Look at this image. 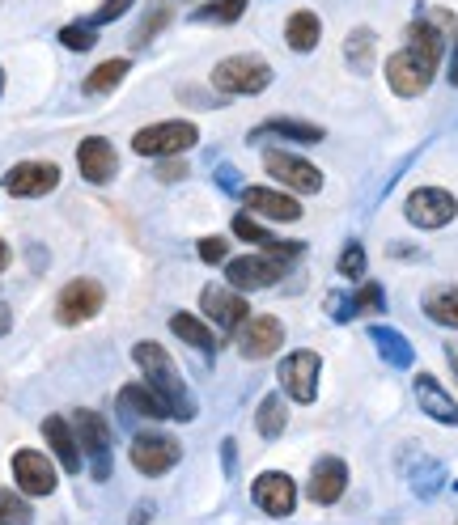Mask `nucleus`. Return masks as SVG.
Returning <instances> with one entry per match:
<instances>
[{
    "label": "nucleus",
    "mask_w": 458,
    "mask_h": 525,
    "mask_svg": "<svg viewBox=\"0 0 458 525\" xmlns=\"http://www.w3.org/2000/svg\"><path fill=\"white\" fill-rule=\"evenodd\" d=\"M132 360H136V369L145 373V382L166 398V407H170L174 420H196L191 390H187V382L179 377V369H174V360H170V352L162 348V343H136Z\"/></svg>",
    "instance_id": "nucleus-1"
},
{
    "label": "nucleus",
    "mask_w": 458,
    "mask_h": 525,
    "mask_svg": "<svg viewBox=\"0 0 458 525\" xmlns=\"http://www.w3.org/2000/svg\"><path fill=\"white\" fill-rule=\"evenodd\" d=\"M272 85V64L259 56H229L213 68L217 94H263Z\"/></svg>",
    "instance_id": "nucleus-2"
},
{
    "label": "nucleus",
    "mask_w": 458,
    "mask_h": 525,
    "mask_svg": "<svg viewBox=\"0 0 458 525\" xmlns=\"http://www.w3.org/2000/svg\"><path fill=\"white\" fill-rule=\"evenodd\" d=\"M200 140L196 123H183V119H166V123H149V128H140L132 136V149L140 157H174L191 149V144Z\"/></svg>",
    "instance_id": "nucleus-3"
},
{
    "label": "nucleus",
    "mask_w": 458,
    "mask_h": 525,
    "mask_svg": "<svg viewBox=\"0 0 458 525\" xmlns=\"http://www.w3.org/2000/svg\"><path fill=\"white\" fill-rule=\"evenodd\" d=\"M433 77H437V64L425 60L412 47H403V51H395V56L386 60V81H391V89L399 98H420L433 85Z\"/></svg>",
    "instance_id": "nucleus-4"
},
{
    "label": "nucleus",
    "mask_w": 458,
    "mask_h": 525,
    "mask_svg": "<svg viewBox=\"0 0 458 525\" xmlns=\"http://www.w3.org/2000/svg\"><path fill=\"white\" fill-rule=\"evenodd\" d=\"M403 216L416 225V229H442L458 216V199L442 187H416L403 204Z\"/></svg>",
    "instance_id": "nucleus-5"
},
{
    "label": "nucleus",
    "mask_w": 458,
    "mask_h": 525,
    "mask_svg": "<svg viewBox=\"0 0 458 525\" xmlns=\"http://www.w3.org/2000/svg\"><path fill=\"white\" fill-rule=\"evenodd\" d=\"M102 301H107V293H102L98 280L64 284L60 297H56V322H60V327H81V322H90L102 310Z\"/></svg>",
    "instance_id": "nucleus-6"
},
{
    "label": "nucleus",
    "mask_w": 458,
    "mask_h": 525,
    "mask_svg": "<svg viewBox=\"0 0 458 525\" xmlns=\"http://www.w3.org/2000/svg\"><path fill=\"white\" fill-rule=\"evenodd\" d=\"M73 432H77L81 454L90 458V466H94V479H107L111 475V432H107V424H102V415L77 411L73 415Z\"/></svg>",
    "instance_id": "nucleus-7"
},
{
    "label": "nucleus",
    "mask_w": 458,
    "mask_h": 525,
    "mask_svg": "<svg viewBox=\"0 0 458 525\" xmlns=\"http://www.w3.org/2000/svg\"><path fill=\"white\" fill-rule=\"evenodd\" d=\"M179 441L166 437V432H140V437L132 441V466L140 470V475H166V470H174V462H179Z\"/></svg>",
    "instance_id": "nucleus-8"
},
{
    "label": "nucleus",
    "mask_w": 458,
    "mask_h": 525,
    "mask_svg": "<svg viewBox=\"0 0 458 525\" xmlns=\"http://www.w3.org/2000/svg\"><path fill=\"white\" fill-rule=\"evenodd\" d=\"M319 369L323 360L314 352H289L280 360V386L293 403H314V394H319Z\"/></svg>",
    "instance_id": "nucleus-9"
},
{
    "label": "nucleus",
    "mask_w": 458,
    "mask_h": 525,
    "mask_svg": "<svg viewBox=\"0 0 458 525\" xmlns=\"http://www.w3.org/2000/svg\"><path fill=\"white\" fill-rule=\"evenodd\" d=\"M60 187V166L56 161H17L5 174V191L17 199H39Z\"/></svg>",
    "instance_id": "nucleus-10"
},
{
    "label": "nucleus",
    "mask_w": 458,
    "mask_h": 525,
    "mask_svg": "<svg viewBox=\"0 0 458 525\" xmlns=\"http://www.w3.org/2000/svg\"><path fill=\"white\" fill-rule=\"evenodd\" d=\"M229 288L238 293H255V288H272L280 276H285V259L276 255H242V259H229Z\"/></svg>",
    "instance_id": "nucleus-11"
},
{
    "label": "nucleus",
    "mask_w": 458,
    "mask_h": 525,
    "mask_svg": "<svg viewBox=\"0 0 458 525\" xmlns=\"http://www.w3.org/2000/svg\"><path fill=\"white\" fill-rule=\"evenodd\" d=\"M263 170H268L276 183H285L293 191H302V195H314L323 187V174L319 166H310L306 157H293V153H280V149H268L263 153Z\"/></svg>",
    "instance_id": "nucleus-12"
},
{
    "label": "nucleus",
    "mask_w": 458,
    "mask_h": 525,
    "mask_svg": "<svg viewBox=\"0 0 458 525\" xmlns=\"http://www.w3.org/2000/svg\"><path fill=\"white\" fill-rule=\"evenodd\" d=\"M13 479L26 496H51L56 492V462L39 449H17L13 454Z\"/></svg>",
    "instance_id": "nucleus-13"
},
{
    "label": "nucleus",
    "mask_w": 458,
    "mask_h": 525,
    "mask_svg": "<svg viewBox=\"0 0 458 525\" xmlns=\"http://www.w3.org/2000/svg\"><path fill=\"white\" fill-rule=\"evenodd\" d=\"M280 343H285V327H280V318L272 314H259V318H246L242 331H238V352L246 360H263L272 356Z\"/></svg>",
    "instance_id": "nucleus-14"
},
{
    "label": "nucleus",
    "mask_w": 458,
    "mask_h": 525,
    "mask_svg": "<svg viewBox=\"0 0 458 525\" xmlns=\"http://www.w3.org/2000/svg\"><path fill=\"white\" fill-rule=\"evenodd\" d=\"M77 166L85 174V183H111L115 170H119V157H115V144L107 136H85L81 140V149H77Z\"/></svg>",
    "instance_id": "nucleus-15"
},
{
    "label": "nucleus",
    "mask_w": 458,
    "mask_h": 525,
    "mask_svg": "<svg viewBox=\"0 0 458 525\" xmlns=\"http://www.w3.org/2000/svg\"><path fill=\"white\" fill-rule=\"evenodd\" d=\"M251 496L255 504L268 517H289L293 513V504H297V487L289 475H280V470H268V475H259L255 487H251Z\"/></svg>",
    "instance_id": "nucleus-16"
},
{
    "label": "nucleus",
    "mask_w": 458,
    "mask_h": 525,
    "mask_svg": "<svg viewBox=\"0 0 458 525\" xmlns=\"http://www.w3.org/2000/svg\"><path fill=\"white\" fill-rule=\"evenodd\" d=\"M200 301H204V314L213 322H221L225 331H238L246 322V314H251V310H246V297L238 293V288H229V284H208Z\"/></svg>",
    "instance_id": "nucleus-17"
},
{
    "label": "nucleus",
    "mask_w": 458,
    "mask_h": 525,
    "mask_svg": "<svg viewBox=\"0 0 458 525\" xmlns=\"http://www.w3.org/2000/svg\"><path fill=\"white\" fill-rule=\"evenodd\" d=\"M344 487H348V466L344 458H319L310 470V500L314 504H336L344 496Z\"/></svg>",
    "instance_id": "nucleus-18"
},
{
    "label": "nucleus",
    "mask_w": 458,
    "mask_h": 525,
    "mask_svg": "<svg viewBox=\"0 0 458 525\" xmlns=\"http://www.w3.org/2000/svg\"><path fill=\"white\" fill-rule=\"evenodd\" d=\"M242 204L259 212V216H268V221H297L302 216V204H297L293 195L285 191H268V187H246L242 191Z\"/></svg>",
    "instance_id": "nucleus-19"
},
{
    "label": "nucleus",
    "mask_w": 458,
    "mask_h": 525,
    "mask_svg": "<svg viewBox=\"0 0 458 525\" xmlns=\"http://www.w3.org/2000/svg\"><path fill=\"white\" fill-rule=\"evenodd\" d=\"M43 437L51 441V454L60 458V466L68 475L81 470V445H77V432H73V420H60V415H47L43 420Z\"/></svg>",
    "instance_id": "nucleus-20"
},
{
    "label": "nucleus",
    "mask_w": 458,
    "mask_h": 525,
    "mask_svg": "<svg viewBox=\"0 0 458 525\" xmlns=\"http://www.w3.org/2000/svg\"><path fill=\"white\" fill-rule=\"evenodd\" d=\"M416 403L425 415H433V420H442V424H458V403L442 390V382L429 373H420L416 377Z\"/></svg>",
    "instance_id": "nucleus-21"
},
{
    "label": "nucleus",
    "mask_w": 458,
    "mask_h": 525,
    "mask_svg": "<svg viewBox=\"0 0 458 525\" xmlns=\"http://www.w3.org/2000/svg\"><path fill=\"white\" fill-rule=\"evenodd\" d=\"M234 233H238L242 242L263 246V250H268V255H276V259H297V255H302V246H297V242H280V238H272V233L263 229V225H255L251 212H238V216H234Z\"/></svg>",
    "instance_id": "nucleus-22"
},
{
    "label": "nucleus",
    "mask_w": 458,
    "mask_h": 525,
    "mask_svg": "<svg viewBox=\"0 0 458 525\" xmlns=\"http://www.w3.org/2000/svg\"><path fill=\"white\" fill-rule=\"evenodd\" d=\"M119 403H123V411H132V415H145V420H166L170 415V407H166V398L157 394L149 382L145 386H123L119 390Z\"/></svg>",
    "instance_id": "nucleus-23"
},
{
    "label": "nucleus",
    "mask_w": 458,
    "mask_h": 525,
    "mask_svg": "<svg viewBox=\"0 0 458 525\" xmlns=\"http://www.w3.org/2000/svg\"><path fill=\"white\" fill-rule=\"evenodd\" d=\"M369 339H374L378 356H382V360H386V365H391V369H412L416 352H412V343L403 339L399 331H391V327H374V331H369Z\"/></svg>",
    "instance_id": "nucleus-24"
},
{
    "label": "nucleus",
    "mask_w": 458,
    "mask_h": 525,
    "mask_svg": "<svg viewBox=\"0 0 458 525\" xmlns=\"http://www.w3.org/2000/svg\"><path fill=\"white\" fill-rule=\"evenodd\" d=\"M319 34H323V22L314 17L310 9H297L289 22H285V43L289 51H314L319 47Z\"/></svg>",
    "instance_id": "nucleus-25"
},
{
    "label": "nucleus",
    "mask_w": 458,
    "mask_h": 525,
    "mask_svg": "<svg viewBox=\"0 0 458 525\" xmlns=\"http://www.w3.org/2000/svg\"><path fill=\"white\" fill-rule=\"evenodd\" d=\"M425 314L437 322V327L458 331V288L454 284L429 288V293H425Z\"/></svg>",
    "instance_id": "nucleus-26"
},
{
    "label": "nucleus",
    "mask_w": 458,
    "mask_h": 525,
    "mask_svg": "<svg viewBox=\"0 0 458 525\" xmlns=\"http://www.w3.org/2000/svg\"><path fill=\"white\" fill-rule=\"evenodd\" d=\"M285 424H289V407H285V398L280 394H268L259 403V411H255V428H259V437L263 441H276L280 432H285Z\"/></svg>",
    "instance_id": "nucleus-27"
},
{
    "label": "nucleus",
    "mask_w": 458,
    "mask_h": 525,
    "mask_svg": "<svg viewBox=\"0 0 458 525\" xmlns=\"http://www.w3.org/2000/svg\"><path fill=\"white\" fill-rule=\"evenodd\" d=\"M374 47H378V34L374 30H365V26H357L344 39V60H348V68H357V72H369V64H374Z\"/></svg>",
    "instance_id": "nucleus-28"
},
{
    "label": "nucleus",
    "mask_w": 458,
    "mask_h": 525,
    "mask_svg": "<svg viewBox=\"0 0 458 525\" xmlns=\"http://www.w3.org/2000/svg\"><path fill=\"white\" fill-rule=\"evenodd\" d=\"M170 331L179 335L183 343H191V348H200V352H217L213 331H208L196 314H174V318H170Z\"/></svg>",
    "instance_id": "nucleus-29"
},
{
    "label": "nucleus",
    "mask_w": 458,
    "mask_h": 525,
    "mask_svg": "<svg viewBox=\"0 0 458 525\" xmlns=\"http://www.w3.org/2000/svg\"><path fill=\"white\" fill-rule=\"evenodd\" d=\"M255 136H289V140L314 144V140H323V128L319 123H302V119H272L263 128H255Z\"/></svg>",
    "instance_id": "nucleus-30"
},
{
    "label": "nucleus",
    "mask_w": 458,
    "mask_h": 525,
    "mask_svg": "<svg viewBox=\"0 0 458 525\" xmlns=\"http://www.w3.org/2000/svg\"><path fill=\"white\" fill-rule=\"evenodd\" d=\"M242 13H246V0H208V5H200L191 17L204 26H229V22H238Z\"/></svg>",
    "instance_id": "nucleus-31"
},
{
    "label": "nucleus",
    "mask_w": 458,
    "mask_h": 525,
    "mask_svg": "<svg viewBox=\"0 0 458 525\" xmlns=\"http://www.w3.org/2000/svg\"><path fill=\"white\" fill-rule=\"evenodd\" d=\"M128 60H107V64H98L90 77H85V94H111V89L128 77Z\"/></svg>",
    "instance_id": "nucleus-32"
},
{
    "label": "nucleus",
    "mask_w": 458,
    "mask_h": 525,
    "mask_svg": "<svg viewBox=\"0 0 458 525\" xmlns=\"http://www.w3.org/2000/svg\"><path fill=\"white\" fill-rule=\"evenodd\" d=\"M60 43L68 51H90L98 43V34H94V22H73V26H64L60 30Z\"/></svg>",
    "instance_id": "nucleus-33"
},
{
    "label": "nucleus",
    "mask_w": 458,
    "mask_h": 525,
    "mask_svg": "<svg viewBox=\"0 0 458 525\" xmlns=\"http://www.w3.org/2000/svg\"><path fill=\"white\" fill-rule=\"evenodd\" d=\"M30 504L13 492H0V525H30Z\"/></svg>",
    "instance_id": "nucleus-34"
},
{
    "label": "nucleus",
    "mask_w": 458,
    "mask_h": 525,
    "mask_svg": "<svg viewBox=\"0 0 458 525\" xmlns=\"http://www.w3.org/2000/svg\"><path fill=\"white\" fill-rule=\"evenodd\" d=\"M340 276H348V280H361V276H365V246H361V242L344 246V255H340Z\"/></svg>",
    "instance_id": "nucleus-35"
},
{
    "label": "nucleus",
    "mask_w": 458,
    "mask_h": 525,
    "mask_svg": "<svg viewBox=\"0 0 458 525\" xmlns=\"http://www.w3.org/2000/svg\"><path fill=\"white\" fill-rule=\"evenodd\" d=\"M352 310H357V314H378L382 310V288L378 284H361V293L352 297Z\"/></svg>",
    "instance_id": "nucleus-36"
},
{
    "label": "nucleus",
    "mask_w": 458,
    "mask_h": 525,
    "mask_svg": "<svg viewBox=\"0 0 458 525\" xmlns=\"http://www.w3.org/2000/svg\"><path fill=\"white\" fill-rule=\"evenodd\" d=\"M170 17H174V9H170V5H157V9H153V13L145 17V26H140V43H149L153 34L162 30L166 22H170Z\"/></svg>",
    "instance_id": "nucleus-37"
},
{
    "label": "nucleus",
    "mask_w": 458,
    "mask_h": 525,
    "mask_svg": "<svg viewBox=\"0 0 458 525\" xmlns=\"http://www.w3.org/2000/svg\"><path fill=\"white\" fill-rule=\"evenodd\" d=\"M437 487H442V466L425 462V466H420V475H416V492H420V496H433Z\"/></svg>",
    "instance_id": "nucleus-38"
},
{
    "label": "nucleus",
    "mask_w": 458,
    "mask_h": 525,
    "mask_svg": "<svg viewBox=\"0 0 458 525\" xmlns=\"http://www.w3.org/2000/svg\"><path fill=\"white\" fill-rule=\"evenodd\" d=\"M128 9H132V0H102L90 22H94V26H107V22H115V17H123Z\"/></svg>",
    "instance_id": "nucleus-39"
},
{
    "label": "nucleus",
    "mask_w": 458,
    "mask_h": 525,
    "mask_svg": "<svg viewBox=\"0 0 458 525\" xmlns=\"http://www.w3.org/2000/svg\"><path fill=\"white\" fill-rule=\"evenodd\" d=\"M225 255H229V242H225V238H204V242H200V259H204V263H221Z\"/></svg>",
    "instance_id": "nucleus-40"
},
{
    "label": "nucleus",
    "mask_w": 458,
    "mask_h": 525,
    "mask_svg": "<svg viewBox=\"0 0 458 525\" xmlns=\"http://www.w3.org/2000/svg\"><path fill=\"white\" fill-rule=\"evenodd\" d=\"M9 267V246H5V238H0V271Z\"/></svg>",
    "instance_id": "nucleus-41"
},
{
    "label": "nucleus",
    "mask_w": 458,
    "mask_h": 525,
    "mask_svg": "<svg viewBox=\"0 0 458 525\" xmlns=\"http://www.w3.org/2000/svg\"><path fill=\"white\" fill-rule=\"evenodd\" d=\"M0 94H5V68H0Z\"/></svg>",
    "instance_id": "nucleus-42"
},
{
    "label": "nucleus",
    "mask_w": 458,
    "mask_h": 525,
    "mask_svg": "<svg viewBox=\"0 0 458 525\" xmlns=\"http://www.w3.org/2000/svg\"><path fill=\"white\" fill-rule=\"evenodd\" d=\"M454 81H458V56H454Z\"/></svg>",
    "instance_id": "nucleus-43"
},
{
    "label": "nucleus",
    "mask_w": 458,
    "mask_h": 525,
    "mask_svg": "<svg viewBox=\"0 0 458 525\" xmlns=\"http://www.w3.org/2000/svg\"><path fill=\"white\" fill-rule=\"evenodd\" d=\"M454 487H458V483H454Z\"/></svg>",
    "instance_id": "nucleus-44"
}]
</instances>
